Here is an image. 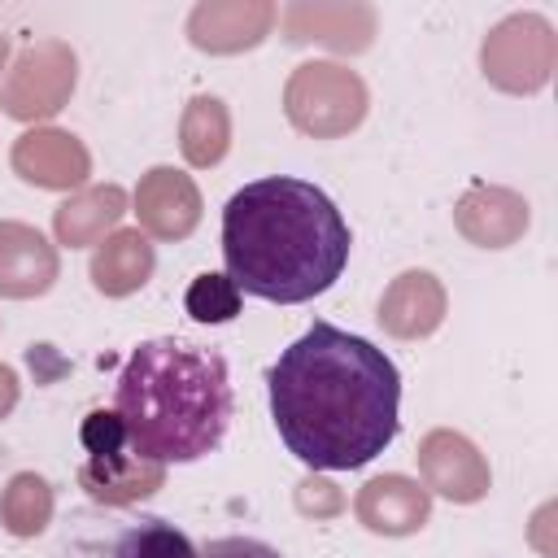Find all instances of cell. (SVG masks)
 I'll return each mask as SVG.
<instances>
[{
    "label": "cell",
    "mask_w": 558,
    "mask_h": 558,
    "mask_svg": "<svg viewBox=\"0 0 558 558\" xmlns=\"http://www.w3.org/2000/svg\"><path fill=\"white\" fill-rule=\"evenodd\" d=\"M266 384L279 440L314 471L366 466L397 436L401 375L392 357L331 323L292 340Z\"/></svg>",
    "instance_id": "cell-1"
},
{
    "label": "cell",
    "mask_w": 558,
    "mask_h": 558,
    "mask_svg": "<svg viewBox=\"0 0 558 558\" xmlns=\"http://www.w3.org/2000/svg\"><path fill=\"white\" fill-rule=\"evenodd\" d=\"M349 222L336 201L292 174L244 183L222 209V262L240 292L301 305L323 296L349 262Z\"/></svg>",
    "instance_id": "cell-2"
},
{
    "label": "cell",
    "mask_w": 558,
    "mask_h": 558,
    "mask_svg": "<svg viewBox=\"0 0 558 558\" xmlns=\"http://www.w3.org/2000/svg\"><path fill=\"white\" fill-rule=\"evenodd\" d=\"M113 410L140 458L157 466L196 462L222 445L231 423L227 362L222 353L174 336L144 340L118 375Z\"/></svg>",
    "instance_id": "cell-3"
},
{
    "label": "cell",
    "mask_w": 558,
    "mask_h": 558,
    "mask_svg": "<svg viewBox=\"0 0 558 558\" xmlns=\"http://www.w3.org/2000/svg\"><path fill=\"white\" fill-rule=\"evenodd\" d=\"M366 113V87L353 70L310 61L288 78V118L310 135H340Z\"/></svg>",
    "instance_id": "cell-4"
},
{
    "label": "cell",
    "mask_w": 558,
    "mask_h": 558,
    "mask_svg": "<svg viewBox=\"0 0 558 558\" xmlns=\"http://www.w3.org/2000/svg\"><path fill=\"white\" fill-rule=\"evenodd\" d=\"M554 70V31L536 13H514L484 39V74L506 92H536Z\"/></svg>",
    "instance_id": "cell-5"
},
{
    "label": "cell",
    "mask_w": 558,
    "mask_h": 558,
    "mask_svg": "<svg viewBox=\"0 0 558 558\" xmlns=\"http://www.w3.org/2000/svg\"><path fill=\"white\" fill-rule=\"evenodd\" d=\"M70 92H74V52L57 39H44L17 57L0 92V105L13 118H48L65 105Z\"/></svg>",
    "instance_id": "cell-6"
},
{
    "label": "cell",
    "mask_w": 558,
    "mask_h": 558,
    "mask_svg": "<svg viewBox=\"0 0 558 558\" xmlns=\"http://www.w3.org/2000/svg\"><path fill=\"white\" fill-rule=\"evenodd\" d=\"M418 466H423L427 488L445 493L449 501H480L488 493V462L458 432H432V436H423Z\"/></svg>",
    "instance_id": "cell-7"
},
{
    "label": "cell",
    "mask_w": 558,
    "mask_h": 558,
    "mask_svg": "<svg viewBox=\"0 0 558 558\" xmlns=\"http://www.w3.org/2000/svg\"><path fill=\"white\" fill-rule=\"evenodd\" d=\"M135 214H140V227L148 235L183 240L201 218V196H196L187 174H179L170 166H157L135 187Z\"/></svg>",
    "instance_id": "cell-8"
},
{
    "label": "cell",
    "mask_w": 558,
    "mask_h": 558,
    "mask_svg": "<svg viewBox=\"0 0 558 558\" xmlns=\"http://www.w3.org/2000/svg\"><path fill=\"white\" fill-rule=\"evenodd\" d=\"M13 170L39 187H78L92 161L87 148L65 131H26L13 148Z\"/></svg>",
    "instance_id": "cell-9"
},
{
    "label": "cell",
    "mask_w": 558,
    "mask_h": 558,
    "mask_svg": "<svg viewBox=\"0 0 558 558\" xmlns=\"http://www.w3.org/2000/svg\"><path fill=\"white\" fill-rule=\"evenodd\" d=\"M57 279L52 244L26 222H0V292L4 296H39Z\"/></svg>",
    "instance_id": "cell-10"
},
{
    "label": "cell",
    "mask_w": 558,
    "mask_h": 558,
    "mask_svg": "<svg viewBox=\"0 0 558 558\" xmlns=\"http://www.w3.org/2000/svg\"><path fill=\"white\" fill-rule=\"evenodd\" d=\"M427 510H432L427 488L414 484V480H405V475H375L357 493V519L371 532H384V536L418 532L427 523Z\"/></svg>",
    "instance_id": "cell-11"
},
{
    "label": "cell",
    "mask_w": 558,
    "mask_h": 558,
    "mask_svg": "<svg viewBox=\"0 0 558 558\" xmlns=\"http://www.w3.org/2000/svg\"><path fill=\"white\" fill-rule=\"evenodd\" d=\"M445 314V292L427 270H405L379 301V323L392 336H427Z\"/></svg>",
    "instance_id": "cell-12"
},
{
    "label": "cell",
    "mask_w": 558,
    "mask_h": 558,
    "mask_svg": "<svg viewBox=\"0 0 558 558\" xmlns=\"http://www.w3.org/2000/svg\"><path fill=\"white\" fill-rule=\"evenodd\" d=\"M458 227L475 244L501 248L527 227V201L514 192H501V187H475L458 205Z\"/></svg>",
    "instance_id": "cell-13"
},
{
    "label": "cell",
    "mask_w": 558,
    "mask_h": 558,
    "mask_svg": "<svg viewBox=\"0 0 558 558\" xmlns=\"http://www.w3.org/2000/svg\"><path fill=\"white\" fill-rule=\"evenodd\" d=\"M166 480V466L140 458L135 449L131 453H118L109 462H83L78 466V484L87 488L92 501H109V506H126V501H140V497H153Z\"/></svg>",
    "instance_id": "cell-14"
},
{
    "label": "cell",
    "mask_w": 558,
    "mask_h": 558,
    "mask_svg": "<svg viewBox=\"0 0 558 558\" xmlns=\"http://www.w3.org/2000/svg\"><path fill=\"white\" fill-rule=\"evenodd\" d=\"M148 275H153V244L144 231H113L92 257V279L105 296H126L144 288Z\"/></svg>",
    "instance_id": "cell-15"
},
{
    "label": "cell",
    "mask_w": 558,
    "mask_h": 558,
    "mask_svg": "<svg viewBox=\"0 0 558 558\" xmlns=\"http://www.w3.org/2000/svg\"><path fill=\"white\" fill-rule=\"evenodd\" d=\"M275 9L266 4H231V9H218V4H201L192 13V39L201 48H214V52H231L240 44H257L262 31L270 26Z\"/></svg>",
    "instance_id": "cell-16"
},
{
    "label": "cell",
    "mask_w": 558,
    "mask_h": 558,
    "mask_svg": "<svg viewBox=\"0 0 558 558\" xmlns=\"http://www.w3.org/2000/svg\"><path fill=\"white\" fill-rule=\"evenodd\" d=\"M122 209H126L122 187H113V183L87 187V192H78L74 201H65L57 209V240L70 244V248L74 244H92L105 227H113L122 218Z\"/></svg>",
    "instance_id": "cell-17"
},
{
    "label": "cell",
    "mask_w": 558,
    "mask_h": 558,
    "mask_svg": "<svg viewBox=\"0 0 558 558\" xmlns=\"http://www.w3.org/2000/svg\"><path fill=\"white\" fill-rule=\"evenodd\" d=\"M52 519V493L48 484L35 475V471H22L9 480L4 497H0V523L13 532V536H35L44 532Z\"/></svg>",
    "instance_id": "cell-18"
},
{
    "label": "cell",
    "mask_w": 558,
    "mask_h": 558,
    "mask_svg": "<svg viewBox=\"0 0 558 558\" xmlns=\"http://www.w3.org/2000/svg\"><path fill=\"white\" fill-rule=\"evenodd\" d=\"M227 109L214 96H196L183 118V153L192 166H214L227 153Z\"/></svg>",
    "instance_id": "cell-19"
},
{
    "label": "cell",
    "mask_w": 558,
    "mask_h": 558,
    "mask_svg": "<svg viewBox=\"0 0 558 558\" xmlns=\"http://www.w3.org/2000/svg\"><path fill=\"white\" fill-rule=\"evenodd\" d=\"M113 558H201V554L187 541V532H179L174 523H166V519H140V523H131L118 536Z\"/></svg>",
    "instance_id": "cell-20"
},
{
    "label": "cell",
    "mask_w": 558,
    "mask_h": 558,
    "mask_svg": "<svg viewBox=\"0 0 558 558\" xmlns=\"http://www.w3.org/2000/svg\"><path fill=\"white\" fill-rule=\"evenodd\" d=\"M187 314L196 323H231L240 314V288L231 283V275H218V270H205L192 279L187 296H183Z\"/></svg>",
    "instance_id": "cell-21"
},
{
    "label": "cell",
    "mask_w": 558,
    "mask_h": 558,
    "mask_svg": "<svg viewBox=\"0 0 558 558\" xmlns=\"http://www.w3.org/2000/svg\"><path fill=\"white\" fill-rule=\"evenodd\" d=\"M78 440L87 449V462H109L118 453H131V440H126V423L118 418V410H92L78 427Z\"/></svg>",
    "instance_id": "cell-22"
},
{
    "label": "cell",
    "mask_w": 558,
    "mask_h": 558,
    "mask_svg": "<svg viewBox=\"0 0 558 558\" xmlns=\"http://www.w3.org/2000/svg\"><path fill=\"white\" fill-rule=\"evenodd\" d=\"M201 558H283V554L257 536H222V541H209Z\"/></svg>",
    "instance_id": "cell-23"
},
{
    "label": "cell",
    "mask_w": 558,
    "mask_h": 558,
    "mask_svg": "<svg viewBox=\"0 0 558 558\" xmlns=\"http://www.w3.org/2000/svg\"><path fill=\"white\" fill-rule=\"evenodd\" d=\"M13 401H17V375L9 366H0V418L13 410Z\"/></svg>",
    "instance_id": "cell-24"
},
{
    "label": "cell",
    "mask_w": 558,
    "mask_h": 558,
    "mask_svg": "<svg viewBox=\"0 0 558 558\" xmlns=\"http://www.w3.org/2000/svg\"><path fill=\"white\" fill-rule=\"evenodd\" d=\"M4 57H9V39L0 35V70H4Z\"/></svg>",
    "instance_id": "cell-25"
}]
</instances>
